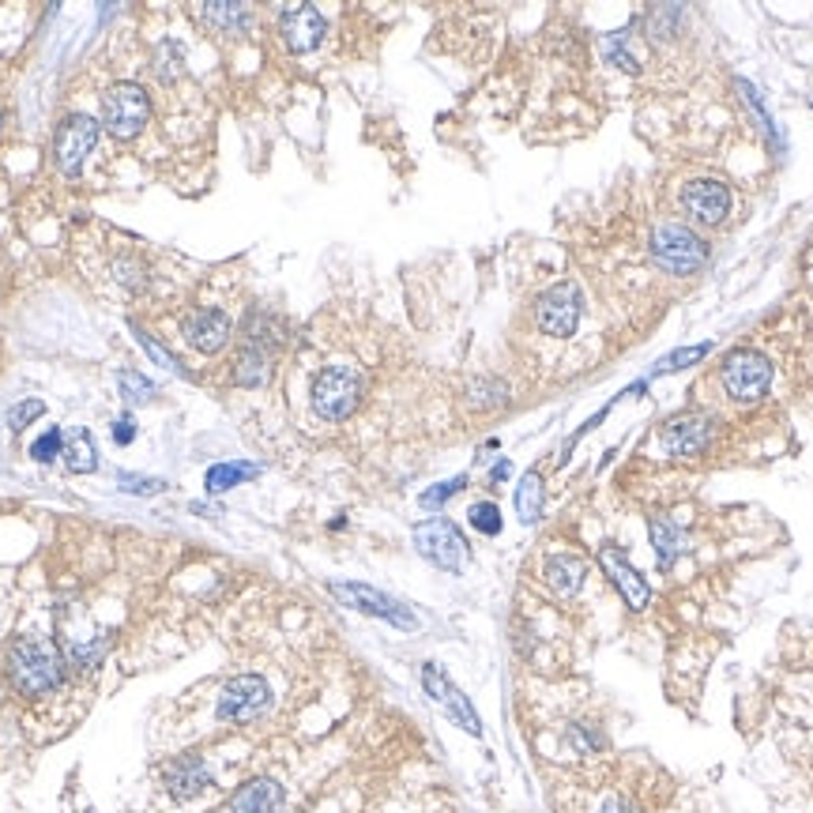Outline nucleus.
<instances>
[{
	"instance_id": "34",
	"label": "nucleus",
	"mask_w": 813,
	"mask_h": 813,
	"mask_svg": "<svg viewBox=\"0 0 813 813\" xmlns=\"http://www.w3.org/2000/svg\"><path fill=\"white\" fill-rule=\"evenodd\" d=\"M626 38H629V31L607 34V38H602V53H607V61L621 64V69H626V72H637V57H629V53H626Z\"/></svg>"
},
{
	"instance_id": "33",
	"label": "nucleus",
	"mask_w": 813,
	"mask_h": 813,
	"mask_svg": "<svg viewBox=\"0 0 813 813\" xmlns=\"http://www.w3.org/2000/svg\"><path fill=\"white\" fill-rule=\"evenodd\" d=\"M155 72H159V80L162 83H174L177 75H181V45L174 42H162L159 45V53H155Z\"/></svg>"
},
{
	"instance_id": "25",
	"label": "nucleus",
	"mask_w": 813,
	"mask_h": 813,
	"mask_svg": "<svg viewBox=\"0 0 813 813\" xmlns=\"http://www.w3.org/2000/svg\"><path fill=\"white\" fill-rule=\"evenodd\" d=\"M204 23H212L215 31L223 34H242L248 31L253 16H248L245 4H231V0H215V4H204Z\"/></svg>"
},
{
	"instance_id": "31",
	"label": "nucleus",
	"mask_w": 813,
	"mask_h": 813,
	"mask_svg": "<svg viewBox=\"0 0 813 813\" xmlns=\"http://www.w3.org/2000/svg\"><path fill=\"white\" fill-rule=\"evenodd\" d=\"M467 486V475H456V478H445V482H437V486H429V490L418 497V505L423 509H441V505L448 501V497H456Z\"/></svg>"
},
{
	"instance_id": "32",
	"label": "nucleus",
	"mask_w": 813,
	"mask_h": 813,
	"mask_svg": "<svg viewBox=\"0 0 813 813\" xmlns=\"http://www.w3.org/2000/svg\"><path fill=\"white\" fill-rule=\"evenodd\" d=\"M61 453H64V429H61V426L45 429V434L31 445V456H34L38 464H53Z\"/></svg>"
},
{
	"instance_id": "22",
	"label": "nucleus",
	"mask_w": 813,
	"mask_h": 813,
	"mask_svg": "<svg viewBox=\"0 0 813 813\" xmlns=\"http://www.w3.org/2000/svg\"><path fill=\"white\" fill-rule=\"evenodd\" d=\"M264 467L261 464H215V467H207V475H204V490L207 494H226V490H234V486H245V482H253L256 475H261Z\"/></svg>"
},
{
	"instance_id": "37",
	"label": "nucleus",
	"mask_w": 813,
	"mask_h": 813,
	"mask_svg": "<svg viewBox=\"0 0 813 813\" xmlns=\"http://www.w3.org/2000/svg\"><path fill=\"white\" fill-rule=\"evenodd\" d=\"M113 441H118V445H132V441H136V423H132V415L113 418Z\"/></svg>"
},
{
	"instance_id": "39",
	"label": "nucleus",
	"mask_w": 813,
	"mask_h": 813,
	"mask_svg": "<svg viewBox=\"0 0 813 813\" xmlns=\"http://www.w3.org/2000/svg\"><path fill=\"white\" fill-rule=\"evenodd\" d=\"M509 471H512V464L509 460H501L494 467V482H501V478H509Z\"/></svg>"
},
{
	"instance_id": "35",
	"label": "nucleus",
	"mask_w": 813,
	"mask_h": 813,
	"mask_svg": "<svg viewBox=\"0 0 813 813\" xmlns=\"http://www.w3.org/2000/svg\"><path fill=\"white\" fill-rule=\"evenodd\" d=\"M45 415V404L42 399H27V404H16L12 410H8V429L12 434H19V429H27L34 423V418H42Z\"/></svg>"
},
{
	"instance_id": "7",
	"label": "nucleus",
	"mask_w": 813,
	"mask_h": 813,
	"mask_svg": "<svg viewBox=\"0 0 813 813\" xmlns=\"http://www.w3.org/2000/svg\"><path fill=\"white\" fill-rule=\"evenodd\" d=\"M583 317V294L577 283H553L547 294H539L535 305V321L553 339H569L580 328Z\"/></svg>"
},
{
	"instance_id": "23",
	"label": "nucleus",
	"mask_w": 813,
	"mask_h": 813,
	"mask_svg": "<svg viewBox=\"0 0 813 813\" xmlns=\"http://www.w3.org/2000/svg\"><path fill=\"white\" fill-rule=\"evenodd\" d=\"M64 467L72 475H91L99 467V448H94V437L88 429H75V434H64Z\"/></svg>"
},
{
	"instance_id": "27",
	"label": "nucleus",
	"mask_w": 813,
	"mask_h": 813,
	"mask_svg": "<svg viewBox=\"0 0 813 813\" xmlns=\"http://www.w3.org/2000/svg\"><path fill=\"white\" fill-rule=\"evenodd\" d=\"M708 350H712V347H708V343H697V347L671 350V354H667V358H659V366L652 369V377H659V373H678V369H685V366H697V362H701Z\"/></svg>"
},
{
	"instance_id": "29",
	"label": "nucleus",
	"mask_w": 813,
	"mask_h": 813,
	"mask_svg": "<svg viewBox=\"0 0 813 813\" xmlns=\"http://www.w3.org/2000/svg\"><path fill=\"white\" fill-rule=\"evenodd\" d=\"M467 520H471V528L482 535H501V509H497L494 501H475L471 509H467Z\"/></svg>"
},
{
	"instance_id": "28",
	"label": "nucleus",
	"mask_w": 813,
	"mask_h": 813,
	"mask_svg": "<svg viewBox=\"0 0 813 813\" xmlns=\"http://www.w3.org/2000/svg\"><path fill=\"white\" fill-rule=\"evenodd\" d=\"M166 478H148V475H129V471H121L118 475V490L121 494H132V497H155L166 490Z\"/></svg>"
},
{
	"instance_id": "15",
	"label": "nucleus",
	"mask_w": 813,
	"mask_h": 813,
	"mask_svg": "<svg viewBox=\"0 0 813 813\" xmlns=\"http://www.w3.org/2000/svg\"><path fill=\"white\" fill-rule=\"evenodd\" d=\"M324 31H328V23H324V16L313 4H286L280 12V34L294 53L317 50Z\"/></svg>"
},
{
	"instance_id": "11",
	"label": "nucleus",
	"mask_w": 813,
	"mask_h": 813,
	"mask_svg": "<svg viewBox=\"0 0 813 813\" xmlns=\"http://www.w3.org/2000/svg\"><path fill=\"white\" fill-rule=\"evenodd\" d=\"M712 418L708 415H678L671 423L659 426V445H663L667 456H674V460H693V456H704L708 445H712Z\"/></svg>"
},
{
	"instance_id": "13",
	"label": "nucleus",
	"mask_w": 813,
	"mask_h": 813,
	"mask_svg": "<svg viewBox=\"0 0 813 813\" xmlns=\"http://www.w3.org/2000/svg\"><path fill=\"white\" fill-rule=\"evenodd\" d=\"M599 566H602V572H607L610 580H614V588L621 591V599H626L629 607H633V610L648 607L652 588H648V580L633 569V561L626 558V550L614 547V542H602V547H599Z\"/></svg>"
},
{
	"instance_id": "1",
	"label": "nucleus",
	"mask_w": 813,
	"mask_h": 813,
	"mask_svg": "<svg viewBox=\"0 0 813 813\" xmlns=\"http://www.w3.org/2000/svg\"><path fill=\"white\" fill-rule=\"evenodd\" d=\"M8 678L23 697H45L64 682V656L53 640L19 637L8 648Z\"/></svg>"
},
{
	"instance_id": "38",
	"label": "nucleus",
	"mask_w": 813,
	"mask_h": 813,
	"mask_svg": "<svg viewBox=\"0 0 813 813\" xmlns=\"http://www.w3.org/2000/svg\"><path fill=\"white\" fill-rule=\"evenodd\" d=\"M599 813H640V806H637V802H629V799H607Z\"/></svg>"
},
{
	"instance_id": "9",
	"label": "nucleus",
	"mask_w": 813,
	"mask_h": 813,
	"mask_svg": "<svg viewBox=\"0 0 813 813\" xmlns=\"http://www.w3.org/2000/svg\"><path fill=\"white\" fill-rule=\"evenodd\" d=\"M99 143V121L88 118V113H69L61 124H57L53 136V159L61 166L64 177H75L83 170V162Z\"/></svg>"
},
{
	"instance_id": "17",
	"label": "nucleus",
	"mask_w": 813,
	"mask_h": 813,
	"mask_svg": "<svg viewBox=\"0 0 813 813\" xmlns=\"http://www.w3.org/2000/svg\"><path fill=\"white\" fill-rule=\"evenodd\" d=\"M162 783H166V791L174 795V802H189V799L204 795V791L212 787V772H207V764L200 758H181L166 769Z\"/></svg>"
},
{
	"instance_id": "4",
	"label": "nucleus",
	"mask_w": 813,
	"mask_h": 813,
	"mask_svg": "<svg viewBox=\"0 0 813 813\" xmlns=\"http://www.w3.org/2000/svg\"><path fill=\"white\" fill-rule=\"evenodd\" d=\"M415 550L423 553L429 566L445 569V572H464L471 547H467L464 531L456 528L448 516H434V520L415 524Z\"/></svg>"
},
{
	"instance_id": "3",
	"label": "nucleus",
	"mask_w": 813,
	"mask_h": 813,
	"mask_svg": "<svg viewBox=\"0 0 813 813\" xmlns=\"http://www.w3.org/2000/svg\"><path fill=\"white\" fill-rule=\"evenodd\" d=\"M362 392H366V380H362L358 369L328 366L313 380V410H317V418H324V423H343L362 404Z\"/></svg>"
},
{
	"instance_id": "10",
	"label": "nucleus",
	"mask_w": 813,
	"mask_h": 813,
	"mask_svg": "<svg viewBox=\"0 0 813 813\" xmlns=\"http://www.w3.org/2000/svg\"><path fill=\"white\" fill-rule=\"evenodd\" d=\"M332 596L347 602L350 610H362V614H369V618L388 621V626H399V629L418 626V618L410 614L404 602L385 596V591H377V588H369V583H343L339 580V583H332Z\"/></svg>"
},
{
	"instance_id": "8",
	"label": "nucleus",
	"mask_w": 813,
	"mask_h": 813,
	"mask_svg": "<svg viewBox=\"0 0 813 813\" xmlns=\"http://www.w3.org/2000/svg\"><path fill=\"white\" fill-rule=\"evenodd\" d=\"M272 708V685L261 674H237L223 685L219 697V720L223 723H253Z\"/></svg>"
},
{
	"instance_id": "24",
	"label": "nucleus",
	"mask_w": 813,
	"mask_h": 813,
	"mask_svg": "<svg viewBox=\"0 0 813 813\" xmlns=\"http://www.w3.org/2000/svg\"><path fill=\"white\" fill-rule=\"evenodd\" d=\"M237 385L245 388H261L267 377H272V354L264 350V343H248L242 350V358H237V369H234Z\"/></svg>"
},
{
	"instance_id": "6",
	"label": "nucleus",
	"mask_w": 813,
	"mask_h": 813,
	"mask_svg": "<svg viewBox=\"0 0 813 813\" xmlns=\"http://www.w3.org/2000/svg\"><path fill=\"white\" fill-rule=\"evenodd\" d=\"M148 118H151V99L140 83H113L102 94V124L110 129V136L118 140L140 136Z\"/></svg>"
},
{
	"instance_id": "18",
	"label": "nucleus",
	"mask_w": 813,
	"mask_h": 813,
	"mask_svg": "<svg viewBox=\"0 0 813 813\" xmlns=\"http://www.w3.org/2000/svg\"><path fill=\"white\" fill-rule=\"evenodd\" d=\"M283 802H286V795H283L280 780L256 776L231 799V810L234 813H283Z\"/></svg>"
},
{
	"instance_id": "2",
	"label": "nucleus",
	"mask_w": 813,
	"mask_h": 813,
	"mask_svg": "<svg viewBox=\"0 0 813 813\" xmlns=\"http://www.w3.org/2000/svg\"><path fill=\"white\" fill-rule=\"evenodd\" d=\"M648 253H652L659 272L693 275V272H701L708 261V242L697 237L690 226H682V223H659L652 231V242H648Z\"/></svg>"
},
{
	"instance_id": "30",
	"label": "nucleus",
	"mask_w": 813,
	"mask_h": 813,
	"mask_svg": "<svg viewBox=\"0 0 813 813\" xmlns=\"http://www.w3.org/2000/svg\"><path fill=\"white\" fill-rule=\"evenodd\" d=\"M132 332H136V343H140V347L143 350H148L151 354V358H155V366H162V369H170V373H177V377H189V369L185 366H181V362L174 358V354H170L166 347H159V343L155 339H151L148 336V332H143V328H136V324H132Z\"/></svg>"
},
{
	"instance_id": "14",
	"label": "nucleus",
	"mask_w": 813,
	"mask_h": 813,
	"mask_svg": "<svg viewBox=\"0 0 813 813\" xmlns=\"http://www.w3.org/2000/svg\"><path fill=\"white\" fill-rule=\"evenodd\" d=\"M423 685H426V693L434 697L437 704H445L448 708V715H453L456 723L464 726L467 734H482V723H478V712L471 708V701H467V697L456 690L453 685V678H448L441 667L437 663H426L423 667Z\"/></svg>"
},
{
	"instance_id": "36",
	"label": "nucleus",
	"mask_w": 813,
	"mask_h": 813,
	"mask_svg": "<svg viewBox=\"0 0 813 813\" xmlns=\"http://www.w3.org/2000/svg\"><path fill=\"white\" fill-rule=\"evenodd\" d=\"M102 656H106V637H99V640H91V644H75L69 659H72V667H99L102 663Z\"/></svg>"
},
{
	"instance_id": "16",
	"label": "nucleus",
	"mask_w": 813,
	"mask_h": 813,
	"mask_svg": "<svg viewBox=\"0 0 813 813\" xmlns=\"http://www.w3.org/2000/svg\"><path fill=\"white\" fill-rule=\"evenodd\" d=\"M181 332H185L189 347H196L200 354H215L231 339V317L223 309H196L185 317Z\"/></svg>"
},
{
	"instance_id": "19",
	"label": "nucleus",
	"mask_w": 813,
	"mask_h": 813,
	"mask_svg": "<svg viewBox=\"0 0 813 813\" xmlns=\"http://www.w3.org/2000/svg\"><path fill=\"white\" fill-rule=\"evenodd\" d=\"M648 531H652V547H656V561L659 569H671L678 558L690 547V539H685L682 524H674L671 516H652V524H648Z\"/></svg>"
},
{
	"instance_id": "21",
	"label": "nucleus",
	"mask_w": 813,
	"mask_h": 813,
	"mask_svg": "<svg viewBox=\"0 0 813 813\" xmlns=\"http://www.w3.org/2000/svg\"><path fill=\"white\" fill-rule=\"evenodd\" d=\"M542 509H547V486H542L539 471H528L516 482V516L531 528V524H539Z\"/></svg>"
},
{
	"instance_id": "12",
	"label": "nucleus",
	"mask_w": 813,
	"mask_h": 813,
	"mask_svg": "<svg viewBox=\"0 0 813 813\" xmlns=\"http://www.w3.org/2000/svg\"><path fill=\"white\" fill-rule=\"evenodd\" d=\"M682 212L701 226H720L731 215V189L715 177H697L682 185Z\"/></svg>"
},
{
	"instance_id": "5",
	"label": "nucleus",
	"mask_w": 813,
	"mask_h": 813,
	"mask_svg": "<svg viewBox=\"0 0 813 813\" xmlns=\"http://www.w3.org/2000/svg\"><path fill=\"white\" fill-rule=\"evenodd\" d=\"M720 380L731 399H739V404H758V399L769 396V388H772V366L764 354L742 347V350L726 354Z\"/></svg>"
},
{
	"instance_id": "20",
	"label": "nucleus",
	"mask_w": 813,
	"mask_h": 813,
	"mask_svg": "<svg viewBox=\"0 0 813 813\" xmlns=\"http://www.w3.org/2000/svg\"><path fill=\"white\" fill-rule=\"evenodd\" d=\"M583 577H588V566L577 558V553H553V558L547 561V580H550V588L558 591V596H577V591L583 588Z\"/></svg>"
},
{
	"instance_id": "26",
	"label": "nucleus",
	"mask_w": 813,
	"mask_h": 813,
	"mask_svg": "<svg viewBox=\"0 0 813 813\" xmlns=\"http://www.w3.org/2000/svg\"><path fill=\"white\" fill-rule=\"evenodd\" d=\"M118 385H121V396L129 399V404H151V399L159 396V385L151 377H143L136 369H121L118 373Z\"/></svg>"
}]
</instances>
